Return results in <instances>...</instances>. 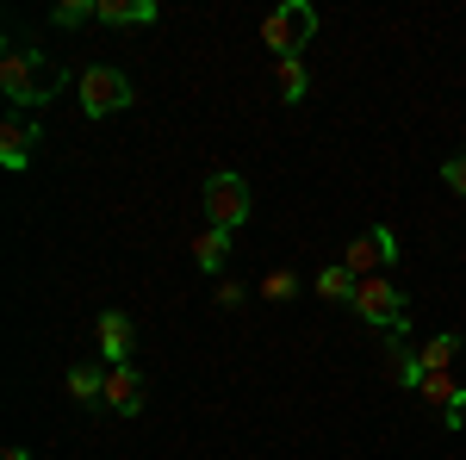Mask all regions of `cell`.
<instances>
[{
    "instance_id": "6da1fadb",
    "label": "cell",
    "mask_w": 466,
    "mask_h": 460,
    "mask_svg": "<svg viewBox=\"0 0 466 460\" xmlns=\"http://www.w3.org/2000/svg\"><path fill=\"white\" fill-rule=\"evenodd\" d=\"M63 81H69V75L56 69V63H44V56H32V50H6V56H0V94H6L13 112H44L56 100Z\"/></svg>"
},
{
    "instance_id": "7a4b0ae2",
    "label": "cell",
    "mask_w": 466,
    "mask_h": 460,
    "mask_svg": "<svg viewBox=\"0 0 466 460\" xmlns=\"http://www.w3.org/2000/svg\"><path fill=\"white\" fill-rule=\"evenodd\" d=\"M311 37H318V6H311V0H287V6H274V13L261 19V44H268L280 63L305 56Z\"/></svg>"
},
{
    "instance_id": "3957f363",
    "label": "cell",
    "mask_w": 466,
    "mask_h": 460,
    "mask_svg": "<svg viewBox=\"0 0 466 460\" xmlns=\"http://www.w3.org/2000/svg\"><path fill=\"white\" fill-rule=\"evenodd\" d=\"M199 206H206V224H212V230H230V237H237L255 212L249 180L237 175V169H218V175L206 180V193H199Z\"/></svg>"
},
{
    "instance_id": "277c9868",
    "label": "cell",
    "mask_w": 466,
    "mask_h": 460,
    "mask_svg": "<svg viewBox=\"0 0 466 460\" xmlns=\"http://www.w3.org/2000/svg\"><path fill=\"white\" fill-rule=\"evenodd\" d=\"M75 94H81V112L87 118H112V112H125L137 100V87H131V75L112 69V63H94V69L75 75Z\"/></svg>"
},
{
    "instance_id": "5b68a950",
    "label": "cell",
    "mask_w": 466,
    "mask_h": 460,
    "mask_svg": "<svg viewBox=\"0 0 466 460\" xmlns=\"http://www.w3.org/2000/svg\"><path fill=\"white\" fill-rule=\"evenodd\" d=\"M355 312L373 330H386V336H404L410 330V305H404V292H398L386 274H373V281H360V292H355Z\"/></svg>"
},
{
    "instance_id": "8992f818",
    "label": "cell",
    "mask_w": 466,
    "mask_h": 460,
    "mask_svg": "<svg viewBox=\"0 0 466 460\" xmlns=\"http://www.w3.org/2000/svg\"><path fill=\"white\" fill-rule=\"evenodd\" d=\"M398 261V230L392 224H373L367 237H355V243L342 249V268L355 274V281H373V274H386Z\"/></svg>"
},
{
    "instance_id": "52a82bcc",
    "label": "cell",
    "mask_w": 466,
    "mask_h": 460,
    "mask_svg": "<svg viewBox=\"0 0 466 460\" xmlns=\"http://www.w3.org/2000/svg\"><path fill=\"white\" fill-rule=\"evenodd\" d=\"M37 143H44V125H37L32 112H6V125H0V162L19 175V169H32Z\"/></svg>"
},
{
    "instance_id": "ba28073f",
    "label": "cell",
    "mask_w": 466,
    "mask_h": 460,
    "mask_svg": "<svg viewBox=\"0 0 466 460\" xmlns=\"http://www.w3.org/2000/svg\"><path fill=\"white\" fill-rule=\"evenodd\" d=\"M94 342H100V361H106V367H125V361H131V342H137V330H131V318L112 305V312H100Z\"/></svg>"
},
{
    "instance_id": "9c48e42d",
    "label": "cell",
    "mask_w": 466,
    "mask_h": 460,
    "mask_svg": "<svg viewBox=\"0 0 466 460\" xmlns=\"http://www.w3.org/2000/svg\"><path fill=\"white\" fill-rule=\"evenodd\" d=\"M417 398H430V404H441V424L461 429L466 417V386L454 380V373H423V386H417Z\"/></svg>"
},
{
    "instance_id": "30bf717a",
    "label": "cell",
    "mask_w": 466,
    "mask_h": 460,
    "mask_svg": "<svg viewBox=\"0 0 466 460\" xmlns=\"http://www.w3.org/2000/svg\"><path fill=\"white\" fill-rule=\"evenodd\" d=\"M106 411L118 417H137L144 411V373L125 361V367H106Z\"/></svg>"
},
{
    "instance_id": "8fae6325",
    "label": "cell",
    "mask_w": 466,
    "mask_h": 460,
    "mask_svg": "<svg viewBox=\"0 0 466 460\" xmlns=\"http://www.w3.org/2000/svg\"><path fill=\"white\" fill-rule=\"evenodd\" d=\"M69 398L87 404V411H106V373H100L94 361H75L69 367Z\"/></svg>"
},
{
    "instance_id": "7c38bea8",
    "label": "cell",
    "mask_w": 466,
    "mask_h": 460,
    "mask_svg": "<svg viewBox=\"0 0 466 460\" xmlns=\"http://www.w3.org/2000/svg\"><path fill=\"white\" fill-rule=\"evenodd\" d=\"M156 13V0H100V26H149Z\"/></svg>"
},
{
    "instance_id": "4fadbf2b",
    "label": "cell",
    "mask_w": 466,
    "mask_h": 460,
    "mask_svg": "<svg viewBox=\"0 0 466 460\" xmlns=\"http://www.w3.org/2000/svg\"><path fill=\"white\" fill-rule=\"evenodd\" d=\"M224 255H230V230H212V224H206V230L193 237V261H199L206 274H218V268H224Z\"/></svg>"
},
{
    "instance_id": "5bb4252c",
    "label": "cell",
    "mask_w": 466,
    "mask_h": 460,
    "mask_svg": "<svg viewBox=\"0 0 466 460\" xmlns=\"http://www.w3.org/2000/svg\"><path fill=\"white\" fill-rule=\"evenodd\" d=\"M454 354H461V336H454V330H441V336H430V342L417 349V361H423V373H448V367H454Z\"/></svg>"
},
{
    "instance_id": "9a60e30c",
    "label": "cell",
    "mask_w": 466,
    "mask_h": 460,
    "mask_svg": "<svg viewBox=\"0 0 466 460\" xmlns=\"http://www.w3.org/2000/svg\"><path fill=\"white\" fill-rule=\"evenodd\" d=\"M386 367H392L398 386H423V361H417V349H404V336H392V349H386Z\"/></svg>"
},
{
    "instance_id": "2e32d148",
    "label": "cell",
    "mask_w": 466,
    "mask_h": 460,
    "mask_svg": "<svg viewBox=\"0 0 466 460\" xmlns=\"http://www.w3.org/2000/svg\"><path fill=\"white\" fill-rule=\"evenodd\" d=\"M318 292H323V299H336V305H355L360 281H355V274H349V268H342V261H329V268H323V274H318Z\"/></svg>"
},
{
    "instance_id": "e0dca14e",
    "label": "cell",
    "mask_w": 466,
    "mask_h": 460,
    "mask_svg": "<svg viewBox=\"0 0 466 460\" xmlns=\"http://www.w3.org/2000/svg\"><path fill=\"white\" fill-rule=\"evenodd\" d=\"M280 100H287V107H299V100H305V94H311V75H305V56H292V63H280Z\"/></svg>"
},
{
    "instance_id": "ac0fdd59",
    "label": "cell",
    "mask_w": 466,
    "mask_h": 460,
    "mask_svg": "<svg viewBox=\"0 0 466 460\" xmlns=\"http://www.w3.org/2000/svg\"><path fill=\"white\" fill-rule=\"evenodd\" d=\"M87 19H100V0H63V6L50 13V26H63V32L87 26Z\"/></svg>"
},
{
    "instance_id": "d6986e66",
    "label": "cell",
    "mask_w": 466,
    "mask_h": 460,
    "mask_svg": "<svg viewBox=\"0 0 466 460\" xmlns=\"http://www.w3.org/2000/svg\"><path fill=\"white\" fill-rule=\"evenodd\" d=\"M261 292H268V299H280V305H287L292 292H299V281H292L287 268H268V281H261Z\"/></svg>"
},
{
    "instance_id": "ffe728a7",
    "label": "cell",
    "mask_w": 466,
    "mask_h": 460,
    "mask_svg": "<svg viewBox=\"0 0 466 460\" xmlns=\"http://www.w3.org/2000/svg\"><path fill=\"white\" fill-rule=\"evenodd\" d=\"M441 180H448V187L466 199V156H448V162H441Z\"/></svg>"
},
{
    "instance_id": "44dd1931",
    "label": "cell",
    "mask_w": 466,
    "mask_h": 460,
    "mask_svg": "<svg viewBox=\"0 0 466 460\" xmlns=\"http://www.w3.org/2000/svg\"><path fill=\"white\" fill-rule=\"evenodd\" d=\"M212 299H218V312H237V305H243V286H237V281H218Z\"/></svg>"
},
{
    "instance_id": "7402d4cb",
    "label": "cell",
    "mask_w": 466,
    "mask_h": 460,
    "mask_svg": "<svg viewBox=\"0 0 466 460\" xmlns=\"http://www.w3.org/2000/svg\"><path fill=\"white\" fill-rule=\"evenodd\" d=\"M0 460H32V455H25V448H6V455H0Z\"/></svg>"
}]
</instances>
